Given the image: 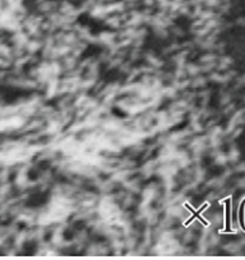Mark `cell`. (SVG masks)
I'll return each instance as SVG.
<instances>
[{"mask_svg": "<svg viewBox=\"0 0 245 260\" xmlns=\"http://www.w3.org/2000/svg\"><path fill=\"white\" fill-rule=\"evenodd\" d=\"M244 228H245V208H244Z\"/></svg>", "mask_w": 245, "mask_h": 260, "instance_id": "cell-1", "label": "cell"}]
</instances>
